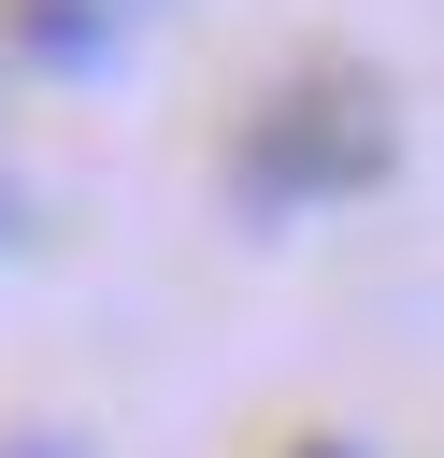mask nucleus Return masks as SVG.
I'll return each instance as SVG.
<instances>
[{"instance_id":"1","label":"nucleus","mask_w":444,"mask_h":458,"mask_svg":"<svg viewBox=\"0 0 444 458\" xmlns=\"http://www.w3.org/2000/svg\"><path fill=\"white\" fill-rule=\"evenodd\" d=\"M0 458H72V444H57V429H29V444H0Z\"/></svg>"},{"instance_id":"2","label":"nucleus","mask_w":444,"mask_h":458,"mask_svg":"<svg viewBox=\"0 0 444 458\" xmlns=\"http://www.w3.org/2000/svg\"><path fill=\"white\" fill-rule=\"evenodd\" d=\"M301 458H358V444H301Z\"/></svg>"}]
</instances>
